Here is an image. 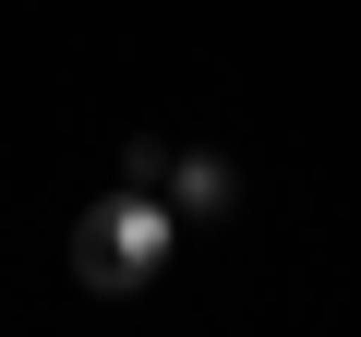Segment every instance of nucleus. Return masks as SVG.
I'll return each mask as SVG.
<instances>
[{
    "mask_svg": "<svg viewBox=\"0 0 361 337\" xmlns=\"http://www.w3.org/2000/svg\"><path fill=\"white\" fill-rule=\"evenodd\" d=\"M157 193H169V217H241V168L193 145V157H169V181H157Z\"/></svg>",
    "mask_w": 361,
    "mask_h": 337,
    "instance_id": "obj_2",
    "label": "nucleus"
},
{
    "mask_svg": "<svg viewBox=\"0 0 361 337\" xmlns=\"http://www.w3.org/2000/svg\"><path fill=\"white\" fill-rule=\"evenodd\" d=\"M169 229H180V217H169V193H133V181H121L109 205H85V217H73V277H85L97 301H145V289H157V265H169Z\"/></svg>",
    "mask_w": 361,
    "mask_h": 337,
    "instance_id": "obj_1",
    "label": "nucleus"
},
{
    "mask_svg": "<svg viewBox=\"0 0 361 337\" xmlns=\"http://www.w3.org/2000/svg\"><path fill=\"white\" fill-rule=\"evenodd\" d=\"M121 181H133V193H157V181H169V145H157V133H133V145H121Z\"/></svg>",
    "mask_w": 361,
    "mask_h": 337,
    "instance_id": "obj_3",
    "label": "nucleus"
}]
</instances>
